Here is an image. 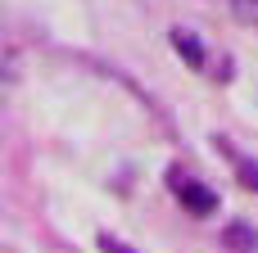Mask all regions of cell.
I'll return each instance as SVG.
<instances>
[{
  "label": "cell",
  "mask_w": 258,
  "mask_h": 253,
  "mask_svg": "<svg viewBox=\"0 0 258 253\" xmlns=\"http://www.w3.org/2000/svg\"><path fill=\"white\" fill-rule=\"evenodd\" d=\"M172 45H177V54H181L190 68H204V45H200L186 27H172Z\"/></svg>",
  "instance_id": "2"
},
{
  "label": "cell",
  "mask_w": 258,
  "mask_h": 253,
  "mask_svg": "<svg viewBox=\"0 0 258 253\" xmlns=\"http://www.w3.org/2000/svg\"><path fill=\"white\" fill-rule=\"evenodd\" d=\"M240 181H245L249 190H258V163H245V167H240Z\"/></svg>",
  "instance_id": "3"
},
{
  "label": "cell",
  "mask_w": 258,
  "mask_h": 253,
  "mask_svg": "<svg viewBox=\"0 0 258 253\" xmlns=\"http://www.w3.org/2000/svg\"><path fill=\"white\" fill-rule=\"evenodd\" d=\"M100 249H104V253H132V249H127V244H118V240H109V235L100 240Z\"/></svg>",
  "instance_id": "4"
},
{
  "label": "cell",
  "mask_w": 258,
  "mask_h": 253,
  "mask_svg": "<svg viewBox=\"0 0 258 253\" xmlns=\"http://www.w3.org/2000/svg\"><path fill=\"white\" fill-rule=\"evenodd\" d=\"M172 190H177V199H181L190 213H200V217L218 208V195H213V190H204V186H195V181H186L181 172H172Z\"/></svg>",
  "instance_id": "1"
}]
</instances>
